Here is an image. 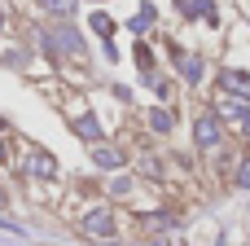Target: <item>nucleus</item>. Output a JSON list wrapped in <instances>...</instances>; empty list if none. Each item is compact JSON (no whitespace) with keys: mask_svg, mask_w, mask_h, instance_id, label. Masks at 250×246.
Wrapping results in <instances>:
<instances>
[{"mask_svg":"<svg viewBox=\"0 0 250 246\" xmlns=\"http://www.w3.org/2000/svg\"><path fill=\"white\" fill-rule=\"evenodd\" d=\"M44 13H75V0H40Z\"/></svg>","mask_w":250,"mask_h":246,"instance_id":"8","label":"nucleus"},{"mask_svg":"<svg viewBox=\"0 0 250 246\" xmlns=\"http://www.w3.org/2000/svg\"><path fill=\"white\" fill-rule=\"evenodd\" d=\"M176 4H180V13H185V18H202V13H211V4H215V0H176Z\"/></svg>","mask_w":250,"mask_h":246,"instance_id":"6","label":"nucleus"},{"mask_svg":"<svg viewBox=\"0 0 250 246\" xmlns=\"http://www.w3.org/2000/svg\"><path fill=\"white\" fill-rule=\"evenodd\" d=\"M88 238H114V211H105V207H97V211H88L83 216V224H79Z\"/></svg>","mask_w":250,"mask_h":246,"instance_id":"1","label":"nucleus"},{"mask_svg":"<svg viewBox=\"0 0 250 246\" xmlns=\"http://www.w3.org/2000/svg\"><path fill=\"white\" fill-rule=\"evenodd\" d=\"M220 84H224L229 92H237V97H250V75H242V70H224Z\"/></svg>","mask_w":250,"mask_h":246,"instance_id":"4","label":"nucleus"},{"mask_svg":"<svg viewBox=\"0 0 250 246\" xmlns=\"http://www.w3.org/2000/svg\"><path fill=\"white\" fill-rule=\"evenodd\" d=\"M92 158H97V167H123V154H119V150H110V145H97V150H92Z\"/></svg>","mask_w":250,"mask_h":246,"instance_id":"5","label":"nucleus"},{"mask_svg":"<svg viewBox=\"0 0 250 246\" xmlns=\"http://www.w3.org/2000/svg\"><path fill=\"white\" fill-rule=\"evenodd\" d=\"M75 132H79V136H88V141H101V128H97V119H92V114H83V119L75 123Z\"/></svg>","mask_w":250,"mask_h":246,"instance_id":"7","label":"nucleus"},{"mask_svg":"<svg viewBox=\"0 0 250 246\" xmlns=\"http://www.w3.org/2000/svg\"><path fill=\"white\" fill-rule=\"evenodd\" d=\"M149 119H154V128H158V132H167V128H171V119H167V114H163V110H154V114H149Z\"/></svg>","mask_w":250,"mask_h":246,"instance_id":"11","label":"nucleus"},{"mask_svg":"<svg viewBox=\"0 0 250 246\" xmlns=\"http://www.w3.org/2000/svg\"><path fill=\"white\" fill-rule=\"evenodd\" d=\"M26 172H31L35 180H48V176H57V163H53V154H44V150H31V158H26Z\"/></svg>","mask_w":250,"mask_h":246,"instance_id":"3","label":"nucleus"},{"mask_svg":"<svg viewBox=\"0 0 250 246\" xmlns=\"http://www.w3.org/2000/svg\"><path fill=\"white\" fill-rule=\"evenodd\" d=\"M193 141H198L202 150H211V145L220 141V119H215V114H198V123H193Z\"/></svg>","mask_w":250,"mask_h":246,"instance_id":"2","label":"nucleus"},{"mask_svg":"<svg viewBox=\"0 0 250 246\" xmlns=\"http://www.w3.org/2000/svg\"><path fill=\"white\" fill-rule=\"evenodd\" d=\"M0 26H4V9H0Z\"/></svg>","mask_w":250,"mask_h":246,"instance_id":"14","label":"nucleus"},{"mask_svg":"<svg viewBox=\"0 0 250 246\" xmlns=\"http://www.w3.org/2000/svg\"><path fill=\"white\" fill-rule=\"evenodd\" d=\"M242 128H246V132H250V114H246V119H242Z\"/></svg>","mask_w":250,"mask_h":246,"instance_id":"13","label":"nucleus"},{"mask_svg":"<svg viewBox=\"0 0 250 246\" xmlns=\"http://www.w3.org/2000/svg\"><path fill=\"white\" fill-rule=\"evenodd\" d=\"M0 207H4V189H0Z\"/></svg>","mask_w":250,"mask_h":246,"instance_id":"15","label":"nucleus"},{"mask_svg":"<svg viewBox=\"0 0 250 246\" xmlns=\"http://www.w3.org/2000/svg\"><path fill=\"white\" fill-rule=\"evenodd\" d=\"M4 158H9V145H4V136H0V163H4Z\"/></svg>","mask_w":250,"mask_h":246,"instance_id":"12","label":"nucleus"},{"mask_svg":"<svg viewBox=\"0 0 250 246\" xmlns=\"http://www.w3.org/2000/svg\"><path fill=\"white\" fill-rule=\"evenodd\" d=\"M237 185H242V189H250V158L237 167Z\"/></svg>","mask_w":250,"mask_h":246,"instance_id":"10","label":"nucleus"},{"mask_svg":"<svg viewBox=\"0 0 250 246\" xmlns=\"http://www.w3.org/2000/svg\"><path fill=\"white\" fill-rule=\"evenodd\" d=\"M92 26H97V31H101V35H110V31H114V26H110V18H105V13H92Z\"/></svg>","mask_w":250,"mask_h":246,"instance_id":"9","label":"nucleus"}]
</instances>
